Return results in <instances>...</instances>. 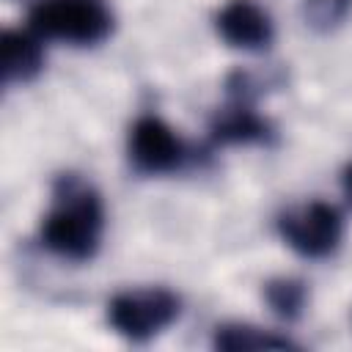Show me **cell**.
Masks as SVG:
<instances>
[{"instance_id":"cell-1","label":"cell","mask_w":352,"mask_h":352,"mask_svg":"<svg viewBox=\"0 0 352 352\" xmlns=\"http://www.w3.org/2000/svg\"><path fill=\"white\" fill-rule=\"evenodd\" d=\"M104 206L99 192L74 173H63L52 190V209L41 220V245L66 261H91L99 250Z\"/></svg>"},{"instance_id":"cell-2","label":"cell","mask_w":352,"mask_h":352,"mask_svg":"<svg viewBox=\"0 0 352 352\" xmlns=\"http://www.w3.org/2000/svg\"><path fill=\"white\" fill-rule=\"evenodd\" d=\"M30 30L50 41L94 47L113 33V11L104 0H38L30 8Z\"/></svg>"},{"instance_id":"cell-3","label":"cell","mask_w":352,"mask_h":352,"mask_svg":"<svg viewBox=\"0 0 352 352\" xmlns=\"http://www.w3.org/2000/svg\"><path fill=\"white\" fill-rule=\"evenodd\" d=\"M182 314V300L176 292L165 286H146V289H126L110 297L107 302V322L113 330L129 341H148L170 327Z\"/></svg>"},{"instance_id":"cell-4","label":"cell","mask_w":352,"mask_h":352,"mask_svg":"<svg viewBox=\"0 0 352 352\" xmlns=\"http://www.w3.org/2000/svg\"><path fill=\"white\" fill-rule=\"evenodd\" d=\"M278 234L294 253L305 258H324L341 245L344 220L333 204L311 201L283 212L278 217Z\"/></svg>"},{"instance_id":"cell-5","label":"cell","mask_w":352,"mask_h":352,"mask_svg":"<svg viewBox=\"0 0 352 352\" xmlns=\"http://www.w3.org/2000/svg\"><path fill=\"white\" fill-rule=\"evenodd\" d=\"M187 160L184 140L157 116H140L129 129V162L135 170L157 176L182 168Z\"/></svg>"},{"instance_id":"cell-6","label":"cell","mask_w":352,"mask_h":352,"mask_svg":"<svg viewBox=\"0 0 352 352\" xmlns=\"http://www.w3.org/2000/svg\"><path fill=\"white\" fill-rule=\"evenodd\" d=\"M214 28L228 47L248 52L267 50L275 36L270 14L253 0H228L214 16Z\"/></svg>"},{"instance_id":"cell-7","label":"cell","mask_w":352,"mask_h":352,"mask_svg":"<svg viewBox=\"0 0 352 352\" xmlns=\"http://www.w3.org/2000/svg\"><path fill=\"white\" fill-rule=\"evenodd\" d=\"M212 140L220 146L234 143H270L275 138V126L253 110V102L231 99L226 107H220L209 121Z\"/></svg>"},{"instance_id":"cell-8","label":"cell","mask_w":352,"mask_h":352,"mask_svg":"<svg viewBox=\"0 0 352 352\" xmlns=\"http://www.w3.org/2000/svg\"><path fill=\"white\" fill-rule=\"evenodd\" d=\"M44 69L41 36L33 30H3L0 36V72L3 82H30Z\"/></svg>"},{"instance_id":"cell-9","label":"cell","mask_w":352,"mask_h":352,"mask_svg":"<svg viewBox=\"0 0 352 352\" xmlns=\"http://www.w3.org/2000/svg\"><path fill=\"white\" fill-rule=\"evenodd\" d=\"M214 349L223 352H250V349H294L297 344H292L283 336H275L272 330H261L253 324H242V322H228L220 324L214 330L212 338Z\"/></svg>"},{"instance_id":"cell-10","label":"cell","mask_w":352,"mask_h":352,"mask_svg":"<svg viewBox=\"0 0 352 352\" xmlns=\"http://www.w3.org/2000/svg\"><path fill=\"white\" fill-rule=\"evenodd\" d=\"M264 300L270 305V311L286 322H294L302 316L305 305H308V286L300 278H270L264 283Z\"/></svg>"},{"instance_id":"cell-11","label":"cell","mask_w":352,"mask_h":352,"mask_svg":"<svg viewBox=\"0 0 352 352\" xmlns=\"http://www.w3.org/2000/svg\"><path fill=\"white\" fill-rule=\"evenodd\" d=\"M349 6H352V0H305L302 14H305V22L311 28L330 30L346 16Z\"/></svg>"},{"instance_id":"cell-12","label":"cell","mask_w":352,"mask_h":352,"mask_svg":"<svg viewBox=\"0 0 352 352\" xmlns=\"http://www.w3.org/2000/svg\"><path fill=\"white\" fill-rule=\"evenodd\" d=\"M341 190H344V198H346V204L352 206V162L344 168V173H341Z\"/></svg>"}]
</instances>
